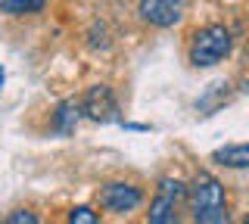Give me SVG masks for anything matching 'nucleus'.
Listing matches in <instances>:
<instances>
[{
    "label": "nucleus",
    "mask_w": 249,
    "mask_h": 224,
    "mask_svg": "<svg viewBox=\"0 0 249 224\" xmlns=\"http://www.w3.org/2000/svg\"><path fill=\"white\" fill-rule=\"evenodd\" d=\"M187 199H190L193 224H231L228 212V193L224 184L209 172H196L187 187Z\"/></svg>",
    "instance_id": "f257e3e1"
},
{
    "label": "nucleus",
    "mask_w": 249,
    "mask_h": 224,
    "mask_svg": "<svg viewBox=\"0 0 249 224\" xmlns=\"http://www.w3.org/2000/svg\"><path fill=\"white\" fill-rule=\"evenodd\" d=\"M81 115L84 112H81V103H78V100H62L56 109H53V134H59V137L75 134Z\"/></svg>",
    "instance_id": "0eeeda50"
},
{
    "label": "nucleus",
    "mask_w": 249,
    "mask_h": 224,
    "mask_svg": "<svg viewBox=\"0 0 249 224\" xmlns=\"http://www.w3.org/2000/svg\"><path fill=\"white\" fill-rule=\"evenodd\" d=\"M212 162L224 168H249V143H228L212 153Z\"/></svg>",
    "instance_id": "6e6552de"
},
{
    "label": "nucleus",
    "mask_w": 249,
    "mask_h": 224,
    "mask_svg": "<svg viewBox=\"0 0 249 224\" xmlns=\"http://www.w3.org/2000/svg\"><path fill=\"white\" fill-rule=\"evenodd\" d=\"M143 203V190L134 187V184H124V181H112V184H103L100 190V206L106 212H115V215H128Z\"/></svg>",
    "instance_id": "423d86ee"
},
{
    "label": "nucleus",
    "mask_w": 249,
    "mask_h": 224,
    "mask_svg": "<svg viewBox=\"0 0 249 224\" xmlns=\"http://www.w3.org/2000/svg\"><path fill=\"white\" fill-rule=\"evenodd\" d=\"M233 47V37H231V28L215 22V25H206L199 32H193L190 37V47H187V56L196 69H209V66H218L224 56L231 53Z\"/></svg>",
    "instance_id": "f03ea898"
},
{
    "label": "nucleus",
    "mask_w": 249,
    "mask_h": 224,
    "mask_svg": "<svg viewBox=\"0 0 249 224\" xmlns=\"http://www.w3.org/2000/svg\"><path fill=\"white\" fill-rule=\"evenodd\" d=\"M243 224H249V215H246V218H243Z\"/></svg>",
    "instance_id": "ddd939ff"
},
{
    "label": "nucleus",
    "mask_w": 249,
    "mask_h": 224,
    "mask_svg": "<svg viewBox=\"0 0 249 224\" xmlns=\"http://www.w3.org/2000/svg\"><path fill=\"white\" fill-rule=\"evenodd\" d=\"M47 0H0V13L6 16H28V13H37Z\"/></svg>",
    "instance_id": "1a4fd4ad"
},
{
    "label": "nucleus",
    "mask_w": 249,
    "mask_h": 224,
    "mask_svg": "<svg viewBox=\"0 0 249 224\" xmlns=\"http://www.w3.org/2000/svg\"><path fill=\"white\" fill-rule=\"evenodd\" d=\"M81 112L88 115L90 121H100V125L122 121L119 100H115V94L106 87V84H93V87H88V94L81 97Z\"/></svg>",
    "instance_id": "20e7f679"
},
{
    "label": "nucleus",
    "mask_w": 249,
    "mask_h": 224,
    "mask_svg": "<svg viewBox=\"0 0 249 224\" xmlns=\"http://www.w3.org/2000/svg\"><path fill=\"white\" fill-rule=\"evenodd\" d=\"M184 199H187V184L178 177H162L153 193L146 224H178V212H181Z\"/></svg>",
    "instance_id": "7ed1b4c3"
},
{
    "label": "nucleus",
    "mask_w": 249,
    "mask_h": 224,
    "mask_svg": "<svg viewBox=\"0 0 249 224\" xmlns=\"http://www.w3.org/2000/svg\"><path fill=\"white\" fill-rule=\"evenodd\" d=\"M187 10V0H137V13L153 28H171L178 25Z\"/></svg>",
    "instance_id": "39448f33"
},
{
    "label": "nucleus",
    "mask_w": 249,
    "mask_h": 224,
    "mask_svg": "<svg viewBox=\"0 0 249 224\" xmlns=\"http://www.w3.org/2000/svg\"><path fill=\"white\" fill-rule=\"evenodd\" d=\"M69 224H100V218L90 206H75L69 212Z\"/></svg>",
    "instance_id": "9d476101"
},
{
    "label": "nucleus",
    "mask_w": 249,
    "mask_h": 224,
    "mask_svg": "<svg viewBox=\"0 0 249 224\" xmlns=\"http://www.w3.org/2000/svg\"><path fill=\"white\" fill-rule=\"evenodd\" d=\"M6 224H37V215L28 212V208H16L10 218H6Z\"/></svg>",
    "instance_id": "9b49d317"
},
{
    "label": "nucleus",
    "mask_w": 249,
    "mask_h": 224,
    "mask_svg": "<svg viewBox=\"0 0 249 224\" xmlns=\"http://www.w3.org/2000/svg\"><path fill=\"white\" fill-rule=\"evenodd\" d=\"M0 87H3V69H0Z\"/></svg>",
    "instance_id": "f8f14e48"
}]
</instances>
